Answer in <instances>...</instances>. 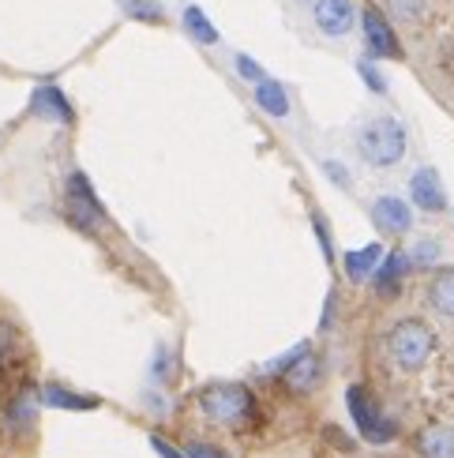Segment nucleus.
<instances>
[{"label": "nucleus", "mask_w": 454, "mask_h": 458, "mask_svg": "<svg viewBox=\"0 0 454 458\" xmlns=\"http://www.w3.org/2000/svg\"><path fill=\"white\" fill-rule=\"evenodd\" d=\"M196 406L203 413V421H211L218 428H248L256 421V394L244 384H206L196 394Z\"/></svg>", "instance_id": "f257e3e1"}, {"label": "nucleus", "mask_w": 454, "mask_h": 458, "mask_svg": "<svg viewBox=\"0 0 454 458\" xmlns=\"http://www.w3.org/2000/svg\"><path fill=\"white\" fill-rule=\"evenodd\" d=\"M357 155H361L372 169H394L406 158V128L399 117L391 113H380L361 124L357 131Z\"/></svg>", "instance_id": "f03ea898"}, {"label": "nucleus", "mask_w": 454, "mask_h": 458, "mask_svg": "<svg viewBox=\"0 0 454 458\" xmlns=\"http://www.w3.org/2000/svg\"><path fill=\"white\" fill-rule=\"evenodd\" d=\"M432 353H436V335L425 319H399L387 331V357L399 365L402 372H421Z\"/></svg>", "instance_id": "7ed1b4c3"}, {"label": "nucleus", "mask_w": 454, "mask_h": 458, "mask_svg": "<svg viewBox=\"0 0 454 458\" xmlns=\"http://www.w3.org/2000/svg\"><path fill=\"white\" fill-rule=\"evenodd\" d=\"M346 406H349V417H353V425L357 432L365 436L368 444H391L394 436H399V425L391 421V413H383V406L375 403V394L368 387H349L346 391Z\"/></svg>", "instance_id": "20e7f679"}, {"label": "nucleus", "mask_w": 454, "mask_h": 458, "mask_svg": "<svg viewBox=\"0 0 454 458\" xmlns=\"http://www.w3.org/2000/svg\"><path fill=\"white\" fill-rule=\"evenodd\" d=\"M64 218L83 229V233H98V225L105 222V207L94 196V188L87 181V174H71L68 188H64Z\"/></svg>", "instance_id": "39448f33"}, {"label": "nucleus", "mask_w": 454, "mask_h": 458, "mask_svg": "<svg viewBox=\"0 0 454 458\" xmlns=\"http://www.w3.org/2000/svg\"><path fill=\"white\" fill-rule=\"evenodd\" d=\"M361 27H365V46L372 56H383V61H402V42L394 27L387 23V15L380 8H365L361 12Z\"/></svg>", "instance_id": "423d86ee"}, {"label": "nucleus", "mask_w": 454, "mask_h": 458, "mask_svg": "<svg viewBox=\"0 0 454 458\" xmlns=\"http://www.w3.org/2000/svg\"><path fill=\"white\" fill-rule=\"evenodd\" d=\"M368 215H372V225L387 237H406L413 229V207L402 196H375Z\"/></svg>", "instance_id": "0eeeda50"}, {"label": "nucleus", "mask_w": 454, "mask_h": 458, "mask_svg": "<svg viewBox=\"0 0 454 458\" xmlns=\"http://www.w3.org/2000/svg\"><path fill=\"white\" fill-rule=\"evenodd\" d=\"M312 19H315L319 34L346 38L353 30V23H357V8H353V0H315V4H312Z\"/></svg>", "instance_id": "6e6552de"}, {"label": "nucleus", "mask_w": 454, "mask_h": 458, "mask_svg": "<svg viewBox=\"0 0 454 458\" xmlns=\"http://www.w3.org/2000/svg\"><path fill=\"white\" fill-rule=\"evenodd\" d=\"M409 199H413V207H421V211H428V215L447 211L443 181H440V174L432 165H421L417 174L409 177Z\"/></svg>", "instance_id": "1a4fd4ad"}, {"label": "nucleus", "mask_w": 454, "mask_h": 458, "mask_svg": "<svg viewBox=\"0 0 454 458\" xmlns=\"http://www.w3.org/2000/svg\"><path fill=\"white\" fill-rule=\"evenodd\" d=\"M319 376H324V365H319V357H315L308 346H300L297 357L286 365V372H282V384H286V391H293V394H308V391L319 384Z\"/></svg>", "instance_id": "9d476101"}, {"label": "nucleus", "mask_w": 454, "mask_h": 458, "mask_svg": "<svg viewBox=\"0 0 454 458\" xmlns=\"http://www.w3.org/2000/svg\"><path fill=\"white\" fill-rule=\"evenodd\" d=\"M30 109H34V117H46V121H56V124H71V117H75L68 94L61 87H53V83L34 90Z\"/></svg>", "instance_id": "9b49d317"}, {"label": "nucleus", "mask_w": 454, "mask_h": 458, "mask_svg": "<svg viewBox=\"0 0 454 458\" xmlns=\"http://www.w3.org/2000/svg\"><path fill=\"white\" fill-rule=\"evenodd\" d=\"M406 252H387L383 263L375 267V275H372V285H375V293L380 297H399L402 293V275H406Z\"/></svg>", "instance_id": "f8f14e48"}, {"label": "nucleus", "mask_w": 454, "mask_h": 458, "mask_svg": "<svg viewBox=\"0 0 454 458\" xmlns=\"http://www.w3.org/2000/svg\"><path fill=\"white\" fill-rule=\"evenodd\" d=\"M413 451L421 458H454V428L450 425H428L417 432Z\"/></svg>", "instance_id": "ddd939ff"}, {"label": "nucleus", "mask_w": 454, "mask_h": 458, "mask_svg": "<svg viewBox=\"0 0 454 458\" xmlns=\"http://www.w3.org/2000/svg\"><path fill=\"white\" fill-rule=\"evenodd\" d=\"M38 398H42L49 410H75V413H80V410H98V406H102L94 394H80V391H71V387H64V384H46Z\"/></svg>", "instance_id": "4468645a"}, {"label": "nucleus", "mask_w": 454, "mask_h": 458, "mask_svg": "<svg viewBox=\"0 0 454 458\" xmlns=\"http://www.w3.org/2000/svg\"><path fill=\"white\" fill-rule=\"evenodd\" d=\"M383 244H365V248H353V252H346V275L353 278V282H372V275H375V267L383 263Z\"/></svg>", "instance_id": "2eb2a0df"}, {"label": "nucleus", "mask_w": 454, "mask_h": 458, "mask_svg": "<svg viewBox=\"0 0 454 458\" xmlns=\"http://www.w3.org/2000/svg\"><path fill=\"white\" fill-rule=\"evenodd\" d=\"M181 23H184L188 38H192V42H199V46H218V42H222V38H218V27L211 23V19H206V12H203L199 4H184Z\"/></svg>", "instance_id": "dca6fc26"}, {"label": "nucleus", "mask_w": 454, "mask_h": 458, "mask_svg": "<svg viewBox=\"0 0 454 458\" xmlns=\"http://www.w3.org/2000/svg\"><path fill=\"white\" fill-rule=\"evenodd\" d=\"M425 301L436 309L440 316L454 319V267H447V271H440L436 278L428 282V290H425Z\"/></svg>", "instance_id": "f3484780"}, {"label": "nucleus", "mask_w": 454, "mask_h": 458, "mask_svg": "<svg viewBox=\"0 0 454 458\" xmlns=\"http://www.w3.org/2000/svg\"><path fill=\"white\" fill-rule=\"evenodd\" d=\"M256 106L267 113V117H290V94H286V87H282L278 80H263V83H256Z\"/></svg>", "instance_id": "a211bd4d"}, {"label": "nucleus", "mask_w": 454, "mask_h": 458, "mask_svg": "<svg viewBox=\"0 0 454 458\" xmlns=\"http://www.w3.org/2000/svg\"><path fill=\"white\" fill-rule=\"evenodd\" d=\"M34 417H38V394H34V387L15 391V394L8 398L4 421H8L12 428H30V425H34Z\"/></svg>", "instance_id": "6ab92c4d"}, {"label": "nucleus", "mask_w": 454, "mask_h": 458, "mask_svg": "<svg viewBox=\"0 0 454 458\" xmlns=\"http://www.w3.org/2000/svg\"><path fill=\"white\" fill-rule=\"evenodd\" d=\"M443 256V244L436 237H421V241H413V248L406 252V263L413 267V271H428V267H436Z\"/></svg>", "instance_id": "aec40b11"}, {"label": "nucleus", "mask_w": 454, "mask_h": 458, "mask_svg": "<svg viewBox=\"0 0 454 458\" xmlns=\"http://www.w3.org/2000/svg\"><path fill=\"white\" fill-rule=\"evenodd\" d=\"M15 350H19V331L12 327L8 319H0V376H8L12 360H15Z\"/></svg>", "instance_id": "412c9836"}, {"label": "nucleus", "mask_w": 454, "mask_h": 458, "mask_svg": "<svg viewBox=\"0 0 454 458\" xmlns=\"http://www.w3.org/2000/svg\"><path fill=\"white\" fill-rule=\"evenodd\" d=\"M124 12L131 19H143V23H162V8L155 4V0H121Z\"/></svg>", "instance_id": "4be33fe9"}, {"label": "nucleus", "mask_w": 454, "mask_h": 458, "mask_svg": "<svg viewBox=\"0 0 454 458\" xmlns=\"http://www.w3.org/2000/svg\"><path fill=\"white\" fill-rule=\"evenodd\" d=\"M237 75H240V80H248V83H263V80H267V72H263L259 68V61H252V56L248 53H237Z\"/></svg>", "instance_id": "5701e85b"}, {"label": "nucleus", "mask_w": 454, "mask_h": 458, "mask_svg": "<svg viewBox=\"0 0 454 458\" xmlns=\"http://www.w3.org/2000/svg\"><path fill=\"white\" fill-rule=\"evenodd\" d=\"M357 72H361V80H365V87H368V90L387 94V80H383V72L375 68L372 61H357Z\"/></svg>", "instance_id": "b1692460"}, {"label": "nucleus", "mask_w": 454, "mask_h": 458, "mask_svg": "<svg viewBox=\"0 0 454 458\" xmlns=\"http://www.w3.org/2000/svg\"><path fill=\"white\" fill-rule=\"evenodd\" d=\"M181 451H184L188 458H230L218 444H206V440H188Z\"/></svg>", "instance_id": "393cba45"}, {"label": "nucleus", "mask_w": 454, "mask_h": 458, "mask_svg": "<svg viewBox=\"0 0 454 458\" xmlns=\"http://www.w3.org/2000/svg\"><path fill=\"white\" fill-rule=\"evenodd\" d=\"M387 8H391L394 15H402V19H421L425 0H387Z\"/></svg>", "instance_id": "a878e982"}, {"label": "nucleus", "mask_w": 454, "mask_h": 458, "mask_svg": "<svg viewBox=\"0 0 454 458\" xmlns=\"http://www.w3.org/2000/svg\"><path fill=\"white\" fill-rule=\"evenodd\" d=\"M312 229H315V237H319V248H324V256H327V259H334V248H331V233H327V222L319 218V215H312Z\"/></svg>", "instance_id": "bb28decb"}, {"label": "nucleus", "mask_w": 454, "mask_h": 458, "mask_svg": "<svg viewBox=\"0 0 454 458\" xmlns=\"http://www.w3.org/2000/svg\"><path fill=\"white\" fill-rule=\"evenodd\" d=\"M150 447H155V451H158L162 458H188V454H184L181 447H173V444H169L165 436H150Z\"/></svg>", "instance_id": "cd10ccee"}, {"label": "nucleus", "mask_w": 454, "mask_h": 458, "mask_svg": "<svg viewBox=\"0 0 454 458\" xmlns=\"http://www.w3.org/2000/svg\"><path fill=\"white\" fill-rule=\"evenodd\" d=\"M324 169H327V177H331L334 184H342V188H349V184H353V181H349V174H346V165H338L334 158H327V162H324Z\"/></svg>", "instance_id": "c85d7f7f"}, {"label": "nucleus", "mask_w": 454, "mask_h": 458, "mask_svg": "<svg viewBox=\"0 0 454 458\" xmlns=\"http://www.w3.org/2000/svg\"><path fill=\"white\" fill-rule=\"evenodd\" d=\"M150 372H155L158 379H165V376H169V350H165V346H158V350H155V365H150Z\"/></svg>", "instance_id": "c756f323"}]
</instances>
